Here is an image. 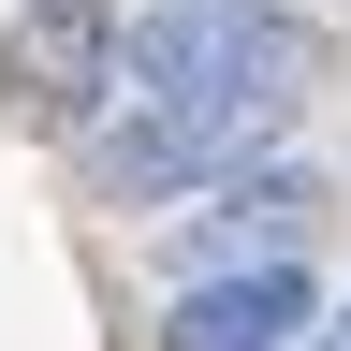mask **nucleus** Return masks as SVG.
<instances>
[{"instance_id": "obj_4", "label": "nucleus", "mask_w": 351, "mask_h": 351, "mask_svg": "<svg viewBox=\"0 0 351 351\" xmlns=\"http://www.w3.org/2000/svg\"><path fill=\"white\" fill-rule=\"evenodd\" d=\"M15 73H29V117L103 132V103H117V29L88 15V0H44V15L15 29Z\"/></svg>"}, {"instance_id": "obj_2", "label": "nucleus", "mask_w": 351, "mask_h": 351, "mask_svg": "<svg viewBox=\"0 0 351 351\" xmlns=\"http://www.w3.org/2000/svg\"><path fill=\"white\" fill-rule=\"evenodd\" d=\"M307 234H322V176H307V161H249V176H219L205 205L161 219L176 278H263V263H293Z\"/></svg>"}, {"instance_id": "obj_1", "label": "nucleus", "mask_w": 351, "mask_h": 351, "mask_svg": "<svg viewBox=\"0 0 351 351\" xmlns=\"http://www.w3.org/2000/svg\"><path fill=\"white\" fill-rule=\"evenodd\" d=\"M307 44L293 15H263V0H205V15H161L147 44L117 59V88L132 103H191V117H263L278 132L293 103H307Z\"/></svg>"}, {"instance_id": "obj_5", "label": "nucleus", "mask_w": 351, "mask_h": 351, "mask_svg": "<svg viewBox=\"0 0 351 351\" xmlns=\"http://www.w3.org/2000/svg\"><path fill=\"white\" fill-rule=\"evenodd\" d=\"M337 351H351V322H337Z\"/></svg>"}, {"instance_id": "obj_3", "label": "nucleus", "mask_w": 351, "mask_h": 351, "mask_svg": "<svg viewBox=\"0 0 351 351\" xmlns=\"http://www.w3.org/2000/svg\"><path fill=\"white\" fill-rule=\"evenodd\" d=\"M307 322H322L307 263H263V278H191L161 351H307Z\"/></svg>"}]
</instances>
